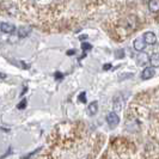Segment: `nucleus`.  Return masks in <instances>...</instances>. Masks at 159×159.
Returning <instances> with one entry per match:
<instances>
[{
  "label": "nucleus",
  "mask_w": 159,
  "mask_h": 159,
  "mask_svg": "<svg viewBox=\"0 0 159 159\" xmlns=\"http://www.w3.org/2000/svg\"><path fill=\"white\" fill-rule=\"evenodd\" d=\"M86 39H88V35H83V36H80V37H79V40H80V41L86 40Z\"/></svg>",
  "instance_id": "nucleus-18"
},
{
  "label": "nucleus",
  "mask_w": 159,
  "mask_h": 159,
  "mask_svg": "<svg viewBox=\"0 0 159 159\" xmlns=\"http://www.w3.org/2000/svg\"><path fill=\"white\" fill-rule=\"evenodd\" d=\"M81 49H83L84 52H86V50H91V49H92V46H91L90 43H86V42H84V43L81 44Z\"/></svg>",
  "instance_id": "nucleus-13"
},
{
  "label": "nucleus",
  "mask_w": 159,
  "mask_h": 159,
  "mask_svg": "<svg viewBox=\"0 0 159 159\" xmlns=\"http://www.w3.org/2000/svg\"><path fill=\"white\" fill-rule=\"evenodd\" d=\"M148 62L151 64L152 67H158L159 66V60H158V53H153L151 56H148Z\"/></svg>",
  "instance_id": "nucleus-6"
},
{
  "label": "nucleus",
  "mask_w": 159,
  "mask_h": 159,
  "mask_svg": "<svg viewBox=\"0 0 159 159\" xmlns=\"http://www.w3.org/2000/svg\"><path fill=\"white\" fill-rule=\"evenodd\" d=\"M0 78H1V79H5V78H6V74H2V73H0Z\"/></svg>",
  "instance_id": "nucleus-19"
},
{
  "label": "nucleus",
  "mask_w": 159,
  "mask_h": 159,
  "mask_svg": "<svg viewBox=\"0 0 159 159\" xmlns=\"http://www.w3.org/2000/svg\"><path fill=\"white\" fill-rule=\"evenodd\" d=\"M146 43H145V41H143V37H138L135 41H134V49L138 50V52H141L145 48H146Z\"/></svg>",
  "instance_id": "nucleus-5"
},
{
  "label": "nucleus",
  "mask_w": 159,
  "mask_h": 159,
  "mask_svg": "<svg viewBox=\"0 0 159 159\" xmlns=\"http://www.w3.org/2000/svg\"><path fill=\"white\" fill-rule=\"evenodd\" d=\"M97 110H98V104H97V102H92V103L89 105L88 114L90 116H92V115H95L96 112H97Z\"/></svg>",
  "instance_id": "nucleus-9"
},
{
  "label": "nucleus",
  "mask_w": 159,
  "mask_h": 159,
  "mask_svg": "<svg viewBox=\"0 0 159 159\" xmlns=\"http://www.w3.org/2000/svg\"><path fill=\"white\" fill-rule=\"evenodd\" d=\"M148 8H150L151 12L157 13L159 11V0H150V2H148Z\"/></svg>",
  "instance_id": "nucleus-7"
},
{
  "label": "nucleus",
  "mask_w": 159,
  "mask_h": 159,
  "mask_svg": "<svg viewBox=\"0 0 159 159\" xmlns=\"http://www.w3.org/2000/svg\"><path fill=\"white\" fill-rule=\"evenodd\" d=\"M74 53H75V50H73V49H71V50H68V52H67V55H73Z\"/></svg>",
  "instance_id": "nucleus-17"
},
{
  "label": "nucleus",
  "mask_w": 159,
  "mask_h": 159,
  "mask_svg": "<svg viewBox=\"0 0 159 159\" xmlns=\"http://www.w3.org/2000/svg\"><path fill=\"white\" fill-rule=\"evenodd\" d=\"M31 31V28H26V26H23V28H20L19 30H18V35H19V37H25V36H28L29 34Z\"/></svg>",
  "instance_id": "nucleus-10"
},
{
  "label": "nucleus",
  "mask_w": 159,
  "mask_h": 159,
  "mask_svg": "<svg viewBox=\"0 0 159 159\" xmlns=\"http://www.w3.org/2000/svg\"><path fill=\"white\" fill-rule=\"evenodd\" d=\"M104 70L107 71V70H110L111 68V64H107V65H104V67H103Z\"/></svg>",
  "instance_id": "nucleus-15"
},
{
  "label": "nucleus",
  "mask_w": 159,
  "mask_h": 159,
  "mask_svg": "<svg viewBox=\"0 0 159 159\" xmlns=\"http://www.w3.org/2000/svg\"><path fill=\"white\" fill-rule=\"evenodd\" d=\"M143 41H145V43L146 44H156L157 43V36L153 34V32H146L145 35H143Z\"/></svg>",
  "instance_id": "nucleus-2"
},
{
  "label": "nucleus",
  "mask_w": 159,
  "mask_h": 159,
  "mask_svg": "<svg viewBox=\"0 0 159 159\" xmlns=\"http://www.w3.org/2000/svg\"><path fill=\"white\" fill-rule=\"evenodd\" d=\"M153 75H154V68H153V67H147V68H145L143 71V73H141V79H143V80L151 79Z\"/></svg>",
  "instance_id": "nucleus-4"
},
{
  "label": "nucleus",
  "mask_w": 159,
  "mask_h": 159,
  "mask_svg": "<svg viewBox=\"0 0 159 159\" xmlns=\"http://www.w3.org/2000/svg\"><path fill=\"white\" fill-rule=\"evenodd\" d=\"M121 108H122V102L119 101V97H116L115 102H114V109H115V111H120Z\"/></svg>",
  "instance_id": "nucleus-11"
},
{
  "label": "nucleus",
  "mask_w": 159,
  "mask_h": 159,
  "mask_svg": "<svg viewBox=\"0 0 159 159\" xmlns=\"http://www.w3.org/2000/svg\"><path fill=\"white\" fill-rule=\"evenodd\" d=\"M136 61H138V64L143 66V65H146L148 62V55L146 54V53H141V54H139L138 57H136Z\"/></svg>",
  "instance_id": "nucleus-8"
},
{
  "label": "nucleus",
  "mask_w": 159,
  "mask_h": 159,
  "mask_svg": "<svg viewBox=\"0 0 159 159\" xmlns=\"http://www.w3.org/2000/svg\"><path fill=\"white\" fill-rule=\"evenodd\" d=\"M78 101H79L80 103H86V92H81L78 96Z\"/></svg>",
  "instance_id": "nucleus-12"
},
{
  "label": "nucleus",
  "mask_w": 159,
  "mask_h": 159,
  "mask_svg": "<svg viewBox=\"0 0 159 159\" xmlns=\"http://www.w3.org/2000/svg\"><path fill=\"white\" fill-rule=\"evenodd\" d=\"M0 29H1V31L5 32V34H12V32H15V30H16V26L13 24H10V23H1Z\"/></svg>",
  "instance_id": "nucleus-3"
},
{
  "label": "nucleus",
  "mask_w": 159,
  "mask_h": 159,
  "mask_svg": "<svg viewBox=\"0 0 159 159\" xmlns=\"http://www.w3.org/2000/svg\"><path fill=\"white\" fill-rule=\"evenodd\" d=\"M25 107H26V101H22V103L18 104V107H17V108H18V109H24Z\"/></svg>",
  "instance_id": "nucleus-14"
},
{
  "label": "nucleus",
  "mask_w": 159,
  "mask_h": 159,
  "mask_svg": "<svg viewBox=\"0 0 159 159\" xmlns=\"http://www.w3.org/2000/svg\"><path fill=\"white\" fill-rule=\"evenodd\" d=\"M107 122L110 128H115L120 122V117L116 112H109L107 116Z\"/></svg>",
  "instance_id": "nucleus-1"
},
{
  "label": "nucleus",
  "mask_w": 159,
  "mask_h": 159,
  "mask_svg": "<svg viewBox=\"0 0 159 159\" xmlns=\"http://www.w3.org/2000/svg\"><path fill=\"white\" fill-rule=\"evenodd\" d=\"M55 75H56V78H57V79H61V78H62V74H61L60 72H56Z\"/></svg>",
  "instance_id": "nucleus-16"
}]
</instances>
